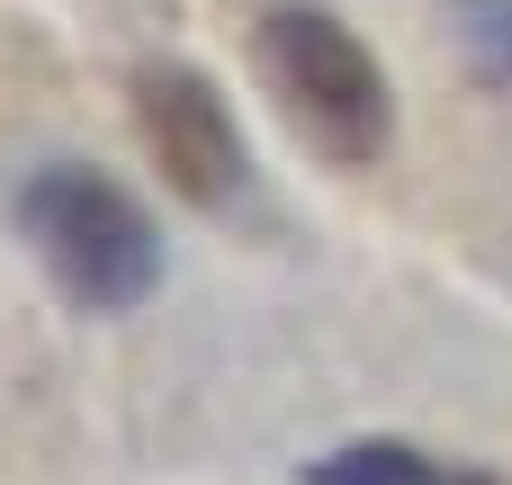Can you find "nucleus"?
I'll return each instance as SVG.
<instances>
[{
    "label": "nucleus",
    "mask_w": 512,
    "mask_h": 485,
    "mask_svg": "<svg viewBox=\"0 0 512 485\" xmlns=\"http://www.w3.org/2000/svg\"><path fill=\"white\" fill-rule=\"evenodd\" d=\"M27 252L81 315H135L162 288V234L153 216L90 162H36L9 198Z\"/></svg>",
    "instance_id": "obj_1"
},
{
    "label": "nucleus",
    "mask_w": 512,
    "mask_h": 485,
    "mask_svg": "<svg viewBox=\"0 0 512 485\" xmlns=\"http://www.w3.org/2000/svg\"><path fill=\"white\" fill-rule=\"evenodd\" d=\"M252 63L270 81V99L288 108V126L333 162V171H369L396 135V99H387V72L378 54L315 0H279L261 9V36H252Z\"/></svg>",
    "instance_id": "obj_2"
},
{
    "label": "nucleus",
    "mask_w": 512,
    "mask_h": 485,
    "mask_svg": "<svg viewBox=\"0 0 512 485\" xmlns=\"http://www.w3.org/2000/svg\"><path fill=\"white\" fill-rule=\"evenodd\" d=\"M135 126H144V153L162 162V180L207 207V216H234L252 198V153H243V126L225 108V90L189 63H144L135 72Z\"/></svg>",
    "instance_id": "obj_3"
},
{
    "label": "nucleus",
    "mask_w": 512,
    "mask_h": 485,
    "mask_svg": "<svg viewBox=\"0 0 512 485\" xmlns=\"http://www.w3.org/2000/svg\"><path fill=\"white\" fill-rule=\"evenodd\" d=\"M306 485H486V477H468V468H450L414 441H342L306 468Z\"/></svg>",
    "instance_id": "obj_4"
},
{
    "label": "nucleus",
    "mask_w": 512,
    "mask_h": 485,
    "mask_svg": "<svg viewBox=\"0 0 512 485\" xmlns=\"http://www.w3.org/2000/svg\"><path fill=\"white\" fill-rule=\"evenodd\" d=\"M450 27H459L468 72L512 99V0H450Z\"/></svg>",
    "instance_id": "obj_5"
}]
</instances>
